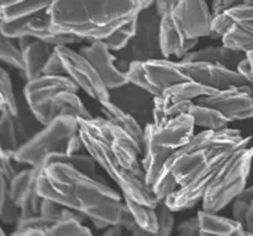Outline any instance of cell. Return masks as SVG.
I'll use <instances>...</instances> for the list:
<instances>
[{"mask_svg": "<svg viewBox=\"0 0 253 236\" xmlns=\"http://www.w3.org/2000/svg\"><path fill=\"white\" fill-rule=\"evenodd\" d=\"M195 121L190 114H183L173 118L161 126L148 123L145 126V133L157 142L159 147H164L170 151L181 148L191 141L194 137Z\"/></svg>", "mask_w": 253, "mask_h": 236, "instance_id": "cell-17", "label": "cell"}, {"mask_svg": "<svg viewBox=\"0 0 253 236\" xmlns=\"http://www.w3.org/2000/svg\"><path fill=\"white\" fill-rule=\"evenodd\" d=\"M79 53L90 61L110 90H117L130 83L126 72L117 67V57L112 55L104 40H93L89 46H83Z\"/></svg>", "mask_w": 253, "mask_h": 236, "instance_id": "cell-16", "label": "cell"}, {"mask_svg": "<svg viewBox=\"0 0 253 236\" xmlns=\"http://www.w3.org/2000/svg\"><path fill=\"white\" fill-rule=\"evenodd\" d=\"M177 14L187 38L199 39L211 36L212 13L206 0H178Z\"/></svg>", "mask_w": 253, "mask_h": 236, "instance_id": "cell-18", "label": "cell"}, {"mask_svg": "<svg viewBox=\"0 0 253 236\" xmlns=\"http://www.w3.org/2000/svg\"><path fill=\"white\" fill-rule=\"evenodd\" d=\"M176 232L181 236H201V225H199L198 216L191 217V218L178 224Z\"/></svg>", "mask_w": 253, "mask_h": 236, "instance_id": "cell-46", "label": "cell"}, {"mask_svg": "<svg viewBox=\"0 0 253 236\" xmlns=\"http://www.w3.org/2000/svg\"><path fill=\"white\" fill-rule=\"evenodd\" d=\"M82 149H86V147H84V142H83L82 137H81L79 131H78V133L71 138V141H69L67 155H76V154H81Z\"/></svg>", "mask_w": 253, "mask_h": 236, "instance_id": "cell-48", "label": "cell"}, {"mask_svg": "<svg viewBox=\"0 0 253 236\" xmlns=\"http://www.w3.org/2000/svg\"><path fill=\"white\" fill-rule=\"evenodd\" d=\"M14 152L1 149V159H0V176L4 177L7 181H10L18 171L14 167Z\"/></svg>", "mask_w": 253, "mask_h": 236, "instance_id": "cell-43", "label": "cell"}, {"mask_svg": "<svg viewBox=\"0 0 253 236\" xmlns=\"http://www.w3.org/2000/svg\"><path fill=\"white\" fill-rule=\"evenodd\" d=\"M237 71H238V72L251 83V86H252V68H251V62L248 60V57H245V58L238 64Z\"/></svg>", "mask_w": 253, "mask_h": 236, "instance_id": "cell-50", "label": "cell"}, {"mask_svg": "<svg viewBox=\"0 0 253 236\" xmlns=\"http://www.w3.org/2000/svg\"><path fill=\"white\" fill-rule=\"evenodd\" d=\"M42 164L39 166H29L28 169L21 170L8 181V192L15 204L20 207L25 196L36 189V180L41 171Z\"/></svg>", "mask_w": 253, "mask_h": 236, "instance_id": "cell-26", "label": "cell"}, {"mask_svg": "<svg viewBox=\"0 0 253 236\" xmlns=\"http://www.w3.org/2000/svg\"><path fill=\"white\" fill-rule=\"evenodd\" d=\"M57 223L55 218H50L46 216H35L29 218H20L15 224V231L11 235L13 236H24V235H38L47 236L48 231Z\"/></svg>", "mask_w": 253, "mask_h": 236, "instance_id": "cell-32", "label": "cell"}, {"mask_svg": "<svg viewBox=\"0 0 253 236\" xmlns=\"http://www.w3.org/2000/svg\"><path fill=\"white\" fill-rule=\"evenodd\" d=\"M216 88L205 86L198 81L188 80L183 83H177L171 87L166 88L164 91V97L170 102L180 101H192L194 98H199L202 95H209L216 93Z\"/></svg>", "mask_w": 253, "mask_h": 236, "instance_id": "cell-28", "label": "cell"}, {"mask_svg": "<svg viewBox=\"0 0 253 236\" xmlns=\"http://www.w3.org/2000/svg\"><path fill=\"white\" fill-rule=\"evenodd\" d=\"M78 131L79 121L76 118L57 116L14 152V160L21 164L39 166L50 154H67L69 141Z\"/></svg>", "mask_w": 253, "mask_h": 236, "instance_id": "cell-6", "label": "cell"}, {"mask_svg": "<svg viewBox=\"0 0 253 236\" xmlns=\"http://www.w3.org/2000/svg\"><path fill=\"white\" fill-rule=\"evenodd\" d=\"M54 51V46L39 39H32L27 47L22 50L24 61H25V71L24 76L27 81L34 80L43 76V69L47 64L48 58Z\"/></svg>", "mask_w": 253, "mask_h": 236, "instance_id": "cell-21", "label": "cell"}, {"mask_svg": "<svg viewBox=\"0 0 253 236\" xmlns=\"http://www.w3.org/2000/svg\"><path fill=\"white\" fill-rule=\"evenodd\" d=\"M57 116H74L76 119L93 118L84 108L82 100L74 91H61L53 98L48 112V121L55 119Z\"/></svg>", "mask_w": 253, "mask_h": 236, "instance_id": "cell-24", "label": "cell"}, {"mask_svg": "<svg viewBox=\"0 0 253 236\" xmlns=\"http://www.w3.org/2000/svg\"><path fill=\"white\" fill-rule=\"evenodd\" d=\"M64 210H65V206H62L60 203L54 202L51 199H47V197H43L42 199L41 204V214L42 216L50 217V218H55V220H60L64 214Z\"/></svg>", "mask_w": 253, "mask_h": 236, "instance_id": "cell-44", "label": "cell"}, {"mask_svg": "<svg viewBox=\"0 0 253 236\" xmlns=\"http://www.w3.org/2000/svg\"><path fill=\"white\" fill-rule=\"evenodd\" d=\"M25 130L21 124L20 116L11 115L6 108L0 107V142L1 149L15 152L25 141Z\"/></svg>", "mask_w": 253, "mask_h": 236, "instance_id": "cell-25", "label": "cell"}, {"mask_svg": "<svg viewBox=\"0 0 253 236\" xmlns=\"http://www.w3.org/2000/svg\"><path fill=\"white\" fill-rule=\"evenodd\" d=\"M158 221H159V236H169L176 228V220H174V211L168 206L166 202H159L157 206Z\"/></svg>", "mask_w": 253, "mask_h": 236, "instance_id": "cell-38", "label": "cell"}, {"mask_svg": "<svg viewBox=\"0 0 253 236\" xmlns=\"http://www.w3.org/2000/svg\"><path fill=\"white\" fill-rule=\"evenodd\" d=\"M101 104V111H103L105 119H108L111 123L124 130L125 133L134 138L137 144L144 149V138H145V128L140 126V123L134 119V116L130 115L124 108H121L118 104L110 100V101L100 102Z\"/></svg>", "mask_w": 253, "mask_h": 236, "instance_id": "cell-23", "label": "cell"}, {"mask_svg": "<svg viewBox=\"0 0 253 236\" xmlns=\"http://www.w3.org/2000/svg\"><path fill=\"white\" fill-rule=\"evenodd\" d=\"M0 58L4 64L18 69L24 74L25 61H24L22 50L17 47L11 41V39H8L6 36H1V39H0Z\"/></svg>", "mask_w": 253, "mask_h": 236, "instance_id": "cell-36", "label": "cell"}, {"mask_svg": "<svg viewBox=\"0 0 253 236\" xmlns=\"http://www.w3.org/2000/svg\"><path fill=\"white\" fill-rule=\"evenodd\" d=\"M130 84L143 88L154 97L164 94L166 88L177 83L191 80L178 62L169 58L150 61H131L126 71Z\"/></svg>", "mask_w": 253, "mask_h": 236, "instance_id": "cell-7", "label": "cell"}, {"mask_svg": "<svg viewBox=\"0 0 253 236\" xmlns=\"http://www.w3.org/2000/svg\"><path fill=\"white\" fill-rule=\"evenodd\" d=\"M252 142V137H244L240 130L221 128L204 130L191 138V141L176 149L169 157V169L176 178L178 187L184 185L201 164L227 149L245 147Z\"/></svg>", "mask_w": 253, "mask_h": 236, "instance_id": "cell-4", "label": "cell"}, {"mask_svg": "<svg viewBox=\"0 0 253 236\" xmlns=\"http://www.w3.org/2000/svg\"><path fill=\"white\" fill-rule=\"evenodd\" d=\"M121 61L126 62L165 58L161 47V18L154 4L138 14L136 35L121 50Z\"/></svg>", "mask_w": 253, "mask_h": 236, "instance_id": "cell-8", "label": "cell"}, {"mask_svg": "<svg viewBox=\"0 0 253 236\" xmlns=\"http://www.w3.org/2000/svg\"><path fill=\"white\" fill-rule=\"evenodd\" d=\"M247 57V53L238 51L221 44V46H211L202 50H192L181 58V62H216L227 68L237 69L238 64Z\"/></svg>", "mask_w": 253, "mask_h": 236, "instance_id": "cell-19", "label": "cell"}, {"mask_svg": "<svg viewBox=\"0 0 253 236\" xmlns=\"http://www.w3.org/2000/svg\"><path fill=\"white\" fill-rule=\"evenodd\" d=\"M20 1H24V0H0V7H8V6H13V4H17V3H20Z\"/></svg>", "mask_w": 253, "mask_h": 236, "instance_id": "cell-51", "label": "cell"}, {"mask_svg": "<svg viewBox=\"0 0 253 236\" xmlns=\"http://www.w3.org/2000/svg\"><path fill=\"white\" fill-rule=\"evenodd\" d=\"M124 199L129 210L131 211V214H133L134 221L151 235H158L159 221H158L157 207L150 206V204H144V203L134 202V200L126 199V197H124Z\"/></svg>", "mask_w": 253, "mask_h": 236, "instance_id": "cell-31", "label": "cell"}, {"mask_svg": "<svg viewBox=\"0 0 253 236\" xmlns=\"http://www.w3.org/2000/svg\"><path fill=\"white\" fill-rule=\"evenodd\" d=\"M68 163H71L74 167H76L78 170H81L83 173L89 174L90 177H94V178H98V180H103L101 177L97 176V170H96V159L93 156L90 155H82V154H76V155H65L64 157Z\"/></svg>", "mask_w": 253, "mask_h": 236, "instance_id": "cell-40", "label": "cell"}, {"mask_svg": "<svg viewBox=\"0 0 253 236\" xmlns=\"http://www.w3.org/2000/svg\"><path fill=\"white\" fill-rule=\"evenodd\" d=\"M190 115L194 118L195 126L205 128V130H221V128L228 127L230 120L226 116H223L219 111L209 108L201 104H194L192 102L191 108H190Z\"/></svg>", "mask_w": 253, "mask_h": 236, "instance_id": "cell-30", "label": "cell"}, {"mask_svg": "<svg viewBox=\"0 0 253 236\" xmlns=\"http://www.w3.org/2000/svg\"><path fill=\"white\" fill-rule=\"evenodd\" d=\"M67 154H50L42 163L36 189L65 207L82 211L90 220L122 224L130 210L121 195L98 180L74 167L64 157Z\"/></svg>", "mask_w": 253, "mask_h": 236, "instance_id": "cell-1", "label": "cell"}, {"mask_svg": "<svg viewBox=\"0 0 253 236\" xmlns=\"http://www.w3.org/2000/svg\"><path fill=\"white\" fill-rule=\"evenodd\" d=\"M199 225H201V236L219 235V236H244L247 235L245 228L234 218L217 216V213H212L208 210L198 211Z\"/></svg>", "mask_w": 253, "mask_h": 236, "instance_id": "cell-22", "label": "cell"}, {"mask_svg": "<svg viewBox=\"0 0 253 236\" xmlns=\"http://www.w3.org/2000/svg\"><path fill=\"white\" fill-rule=\"evenodd\" d=\"M248 0H213L212 1V8H211V13L212 17L220 15V14L228 13L230 10H233L235 7L242 6L245 4Z\"/></svg>", "mask_w": 253, "mask_h": 236, "instance_id": "cell-45", "label": "cell"}, {"mask_svg": "<svg viewBox=\"0 0 253 236\" xmlns=\"http://www.w3.org/2000/svg\"><path fill=\"white\" fill-rule=\"evenodd\" d=\"M54 50L61 58L65 75L75 81L79 88H82L86 94L94 98L96 101H110V88L105 86L101 76L97 74V71L87 58H84L79 51L76 53L75 50L64 44L54 46Z\"/></svg>", "mask_w": 253, "mask_h": 236, "instance_id": "cell-12", "label": "cell"}, {"mask_svg": "<svg viewBox=\"0 0 253 236\" xmlns=\"http://www.w3.org/2000/svg\"><path fill=\"white\" fill-rule=\"evenodd\" d=\"M140 11L138 0H53L47 10L53 32L89 41L107 39Z\"/></svg>", "mask_w": 253, "mask_h": 236, "instance_id": "cell-3", "label": "cell"}, {"mask_svg": "<svg viewBox=\"0 0 253 236\" xmlns=\"http://www.w3.org/2000/svg\"><path fill=\"white\" fill-rule=\"evenodd\" d=\"M43 75H54V76H67L64 71V65L57 51H53L51 57L48 58L46 67L43 69Z\"/></svg>", "mask_w": 253, "mask_h": 236, "instance_id": "cell-47", "label": "cell"}, {"mask_svg": "<svg viewBox=\"0 0 253 236\" xmlns=\"http://www.w3.org/2000/svg\"><path fill=\"white\" fill-rule=\"evenodd\" d=\"M221 41H223V44L235 48L238 51H242V53L253 51V32L238 25L237 22H234L233 27L227 31V34L223 36Z\"/></svg>", "mask_w": 253, "mask_h": 236, "instance_id": "cell-34", "label": "cell"}, {"mask_svg": "<svg viewBox=\"0 0 253 236\" xmlns=\"http://www.w3.org/2000/svg\"><path fill=\"white\" fill-rule=\"evenodd\" d=\"M192 101L170 102L164 95H158L152 98V121L154 124L161 126L173 118L183 114H188Z\"/></svg>", "mask_w": 253, "mask_h": 236, "instance_id": "cell-27", "label": "cell"}, {"mask_svg": "<svg viewBox=\"0 0 253 236\" xmlns=\"http://www.w3.org/2000/svg\"><path fill=\"white\" fill-rule=\"evenodd\" d=\"M53 0H24L8 7H0V21L29 18L48 10Z\"/></svg>", "mask_w": 253, "mask_h": 236, "instance_id": "cell-29", "label": "cell"}, {"mask_svg": "<svg viewBox=\"0 0 253 236\" xmlns=\"http://www.w3.org/2000/svg\"><path fill=\"white\" fill-rule=\"evenodd\" d=\"M29 18H21V20L14 21H0L1 36H6L8 39H17V40L21 39V38H24V36H29L27 29V24Z\"/></svg>", "mask_w": 253, "mask_h": 236, "instance_id": "cell-39", "label": "cell"}, {"mask_svg": "<svg viewBox=\"0 0 253 236\" xmlns=\"http://www.w3.org/2000/svg\"><path fill=\"white\" fill-rule=\"evenodd\" d=\"M27 29L29 36L46 41L51 46H61V44L69 46V44L83 41L82 38L74 34H55L53 32L51 27H50V17H48L47 10L31 17L27 24Z\"/></svg>", "mask_w": 253, "mask_h": 236, "instance_id": "cell-20", "label": "cell"}, {"mask_svg": "<svg viewBox=\"0 0 253 236\" xmlns=\"http://www.w3.org/2000/svg\"><path fill=\"white\" fill-rule=\"evenodd\" d=\"M150 3H152V4H154V0H150Z\"/></svg>", "mask_w": 253, "mask_h": 236, "instance_id": "cell-52", "label": "cell"}, {"mask_svg": "<svg viewBox=\"0 0 253 236\" xmlns=\"http://www.w3.org/2000/svg\"><path fill=\"white\" fill-rule=\"evenodd\" d=\"M0 107L6 108L11 115L20 116V109L14 95L11 78L4 69H1L0 72Z\"/></svg>", "mask_w": 253, "mask_h": 236, "instance_id": "cell-37", "label": "cell"}, {"mask_svg": "<svg viewBox=\"0 0 253 236\" xmlns=\"http://www.w3.org/2000/svg\"><path fill=\"white\" fill-rule=\"evenodd\" d=\"M78 121L87 154L115 181L124 197L157 207L159 200L147 184L143 164L138 160L143 148L136 140L105 118Z\"/></svg>", "mask_w": 253, "mask_h": 236, "instance_id": "cell-2", "label": "cell"}, {"mask_svg": "<svg viewBox=\"0 0 253 236\" xmlns=\"http://www.w3.org/2000/svg\"><path fill=\"white\" fill-rule=\"evenodd\" d=\"M78 90L79 86L69 76L43 75L38 79L28 81L24 88V95L32 115L41 124L46 126L48 123L50 105L55 95L61 91L78 93Z\"/></svg>", "mask_w": 253, "mask_h": 236, "instance_id": "cell-13", "label": "cell"}, {"mask_svg": "<svg viewBox=\"0 0 253 236\" xmlns=\"http://www.w3.org/2000/svg\"><path fill=\"white\" fill-rule=\"evenodd\" d=\"M20 218L21 209L10 196L8 181L0 176V221L4 224H17Z\"/></svg>", "mask_w": 253, "mask_h": 236, "instance_id": "cell-35", "label": "cell"}, {"mask_svg": "<svg viewBox=\"0 0 253 236\" xmlns=\"http://www.w3.org/2000/svg\"><path fill=\"white\" fill-rule=\"evenodd\" d=\"M245 202V200H244ZM248 209L245 213V218H244V223L242 227L247 231V235H253V197L251 200H248Z\"/></svg>", "mask_w": 253, "mask_h": 236, "instance_id": "cell-49", "label": "cell"}, {"mask_svg": "<svg viewBox=\"0 0 253 236\" xmlns=\"http://www.w3.org/2000/svg\"><path fill=\"white\" fill-rule=\"evenodd\" d=\"M228 14L238 25L253 32V0H248L245 4L230 10Z\"/></svg>", "mask_w": 253, "mask_h": 236, "instance_id": "cell-41", "label": "cell"}, {"mask_svg": "<svg viewBox=\"0 0 253 236\" xmlns=\"http://www.w3.org/2000/svg\"><path fill=\"white\" fill-rule=\"evenodd\" d=\"M178 0H154L161 18V47L165 58H183L198 44L199 39L187 38L177 14Z\"/></svg>", "mask_w": 253, "mask_h": 236, "instance_id": "cell-11", "label": "cell"}, {"mask_svg": "<svg viewBox=\"0 0 253 236\" xmlns=\"http://www.w3.org/2000/svg\"><path fill=\"white\" fill-rule=\"evenodd\" d=\"M235 21L230 17V14H220L216 17H212V24H211V36L214 40L223 39V36L227 34V31L233 27Z\"/></svg>", "mask_w": 253, "mask_h": 236, "instance_id": "cell-42", "label": "cell"}, {"mask_svg": "<svg viewBox=\"0 0 253 236\" xmlns=\"http://www.w3.org/2000/svg\"><path fill=\"white\" fill-rule=\"evenodd\" d=\"M235 149L221 151L219 154L213 155L212 157H209L204 164H201L184 185L178 187L171 195L168 196V199L165 200L168 203V206L173 211H181V210L191 209L199 200H202L209 184L217 174L223 163L226 162L227 157L231 155Z\"/></svg>", "mask_w": 253, "mask_h": 236, "instance_id": "cell-9", "label": "cell"}, {"mask_svg": "<svg viewBox=\"0 0 253 236\" xmlns=\"http://www.w3.org/2000/svg\"><path fill=\"white\" fill-rule=\"evenodd\" d=\"M178 65L191 80L202 83L216 90L251 84L237 69H231L216 62H181L178 61Z\"/></svg>", "mask_w": 253, "mask_h": 236, "instance_id": "cell-15", "label": "cell"}, {"mask_svg": "<svg viewBox=\"0 0 253 236\" xmlns=\"http://www.w3.org/2000/svg\"><path fill=\"white\" fill-rule=\"evenodd\" d=\"M198 104L219 111L230 121L253 119V87L251 84L217 90L198 98Z\"/></svg>", "mask_w": 253, "mask_h": 236, "instance_id": "cell-14", "label": "cell"}, {"mask_svg": "<svg viewBox=\"0 0 253 236\" xmlns=\"http://www.w3.org/2000/svg\"><path fill=\"white\" fill-rule=\"evenodd\" d=\"M173 152L174 151L159 147L145 133L141 164L145 171L147 184L159 202H165L168 196L178 188L177 181L169 169V157Z\"/></svg>", "mask_w": 253, "mask_h": 236, "instance_id": "cell-10", "label": "cell"}, {"mask_svg": "<svg viewBox=\"0 0 253 236\" xmlns=\"http://www.w3.org/2000/svg\"><path fill=\"white\" fill-rule=\"evenodd\" d=\"M141 13V11H140ZM138 13V14H140ZM138 14L133 15L130 20H127L125 22L122 27H119L114 32V34L108 36L107 39H104V43L108 46L111 51H121L124 50L127 44L130 43V40L134 38L137 31V20H138Z\"/></svg>", "mask_w": 253, "mask_h": 236, "instance_id": "cell-33", "label": "cell"}, {"mask_svg": "<svg viewBox=\"0 0 253 236\" xmlns=\"http://www.w3.org/2000/svg\"><path fill=\"white\" fill-rule=\"evenodd\" d=\"M253 162V145L235 149L220 167L202 197V209L219 213L247 188Z\"/></svg>", "mask_w": 253, "mask_h": 236, "instance_id": "cell-5", "label": "cell"}]
</instances>
